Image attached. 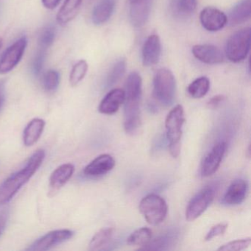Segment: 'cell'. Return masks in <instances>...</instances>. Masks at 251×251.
Instances as JSON below:
<instances>
[{
  "label": "cell",
  "instance_id": "obj_1",
  "mask_svg": "<svg viewBox=\"0 0 251 251\" xmlns=\"http://www.w3.org/2000/svg\"><path fill=\"white\" fill-rule=\"evenodd\" d=\"M45 158V151L38 150L30 157L25 167L10 176L0 185V206L12 200L19 190L39 170Z\"/></svg>",
  "mask_w": 251,
  "mask_h": 251
},
{
  "label": "cell",
  "instance_id": "obj_2",
  "mask_svg": "<svg viewBox=\"0 0 251 251\" xmlns=\"http://www.w3.org/2000/svg\"><path fill=\"white\" fill-rule=\"evenodd\" d=\"M185 122L184 110L181 105L175 106L167 114L165 121L167 136L170 142L169 149L173 158H177L180 152L182 127Z\"/></svg>",
  "mask_w": 251,
  "mask_h": 251
},
{
  "label": "cell",
  "instance_id": "obj_3",
  "mask_svg": "<svg viewBox=\"0 0 251 251\" xmlns=\"http://www.w3.org/2000/svg\"><path fill=\"white\" fill-rule=\"evenodd\" d=\"M176 83L173 73L167 69H160L153 78V97L161 105L169 106L176 97Z\"/></svg>",
  "mask_w": 251,
  "mask_h": 251
},
{
  "label": "cell",
  "instance_id": "obj_4",
  "mask_svg": "<svg viewBox=\"0 0 251 251\" xmlns=\"http://www.w3.org/2000/svg\"><path fill=\"white\" fill-rule=\"evenodd\" d=\"M251 45V28L245 27L230 36L226 44V56L233 63H239L248 56Z\"/></svg>",
  "mask_w": 251,
  "mask_h": 251
},
{
  "label": "cell",
  "instance_id": "obj_5",
  "mask_svg": "<svg viewBox=\"0 0 251 251\" xmlns=\"http://www.w3.org/2000/svg\"><path fill=\"white\" fill-rule=\"evenodd\" d=\"M139 211L150 225L157 226L165 220L168 206L164 198L155 194H151L141 201Z\"/></svg>",
  "mask_w": 251,
  "mask_h": 251
},
{
  "label": "cell",
  "instance_id": "obj_6",
  "mask_svg": "<svg viewBox=\"0 0 251 251\" xmlns=\"http://www.w3.org/2000/svg\"><path fill=\"white\" fill-rule=\"evenodd\" d=\"M124 129L126 133L133 135L138 131L141 124L140 100L142 93L125 92Z\"/></svg>",
  "mask_w": 251,
  "mask_h": 251
},
{
  "label": "cell",
  "instance_id": "obj_7",
  "mask_svg": "<svg viewBox=\"0 0 251 251\" xmlns=\"http://www.w3.org/2000/svg\"><path fill=\"white\" fill-rule=\"evenodd\" d=\"M215 189L207 186L200 191L188 204L186 209V219L192 222L198 219L207 209L215 197Z\"/></svg>",
  "mask_w": 251,
  "mask_h": 251
},
{
  "label": "cell",
  "instance_id": "obj_8",
  "mask_svg": "<svg viewBox=\"0 0 251 251\" xmlns=\"http://www.w3.org/2000/svg\"><path fill=\"white\" fill-rule=\"evenodd\" d=\"M27 45V38L22 37L4 52L0 58V75L10 73L18 65L24 55Z\"/></svg>",
  "mask_w": 251,
  "mask_h": 251
},
{
  "label": "cell",
  "instance_id": "obj_9",
  "mask_svg": "<svg viewBox=\"0 0 251 251\" xmlns=\"http://www.w3.org/2000/svg\"><path fill=\"white\" fill-rule=\"evenodd\" d=\"M73 235H74V232L68 229L52 230L37 239L33 245H31V246L27 248V250L28 251H48L71 239Z\"/></svg>",
  "mask_w": 251,
  "mask_h": 251
},
{
  "label": "cell",
  "instance_id": "obj_10",
  "mask_svg": "<svg viewBox=\"0 0 251 251\" xmlns=\"http://www.w3.org/2000/svg\"><path fill=\"white\" fill-rule=\"evenodd\" d=\"M227 149L226 142H220L213 147L211 151L207 154L201 165V176L209 177L217 172L223 161Z\"/></svg>",
  "mask_w": 251,
  "mask_h": 251
},
{
  "label": "cell",
  "instance_id": "obj_11",
  "mask_svg": "<svg viewBox=\"0 0 251 251\" xmlns=\"http://www.w3.org/2000/svg\"><path fill=\"white\" fill-rule=\"evenodd\" d=\"M200 20L202 27L210 32L219 31L227 23V16L212 7H207L201 11Z\"/></svg>",
  "mask_w": 251,
  "mask_h": 251
},
{
  "label": "cell",
  "instance_id": "obj_12",
  "mask_svg": "<svg viewBox=\"0 0 251 251\" xmlns=\"http://www.w3.org/2000/svg\"><path fill=\"white\" fill-rule=\"evenodd\" d=\"M161 53V44L157 35L150 36L142 48V62L145 67H152L159 61Z\"/></svg>",
  "mask_w": 251,
  "mask_h": 251
},
{
  "label": "cell",
  "instance_id": "obj_13",
  "mask_svg": "<svg viewBox=\"0 0 251 251\" xmlns=\"http://www.w3.org/2000/svg\"><path fill=\"white\" fill-rule=\"evenodd\" d=\"M115 166V160L108 154H102L97 157L83 170L88 177H99L112 170Z\"/></svg>",
  "mask_w": 251,
  "mask_h": 251
},
{
  "label": "cell",
  "instance_id": "obj_14",
  "mask_svg": "<svg viewBox=\"0 0 251 251\" xmlns=\"http://www.w3.org/2000/svg\"><path fill=\"white\" fill-rule=\"evenodd\" d=\"M75 166L72 164H64L55 169L50 178L49 193L50 196L55 195L69 180L75 173Z\"/></svg>",
  "mask_w": 251,
  "mask_h": 251
},
{
  "label": "cell",
  "instance_id": "obj_15",
  "mask_svg": "<svg viewBox=\"0 0 251 251\" xmlns=\"http://www.w3.org/2000/svg\"><path fill=\"white\" fill-rule=\"evenodd\" d=\"M194 56L201 62L206 64H217L224 60L222 51L211 45H198L192 48Z\"/></svg>",
  "mask_w": 251,
  "mask_h": 251
},
{
  "label": "cell",
  "instance_id": "obj_16",
  "mask_svg": "<svg viewBox=\"0 0 251 251\" xmlns=\"http://www.w3.org/2000/svg\"><path fill=\"white\" fill-rule=\"evenodd\" d=\"M126 94L121 89H114L110 91L100 103L99 112L106 115L115 114L124 103Z\"/></svg>",
  "mask_w": 251,
  "mask_h": 251
},
{
  "label": "cell",
  "instance_id": "obj_17",
  "mask_svg": "<svg viewBox=\"0 0 251 251\" xmlns=\"http://www.w3.org/2000/svg\"><path fill=\"white\" fill-rule=\"evenodd\" d=\"M248 191V183L243 179L233 180L227 188L223 202L229 205H236L242 203L246 198Z\"/></svg>",
  "mask_w": 251,
  "mask_h": 251
},
{
  "label": "cell",
  "instance_id": "obj_18",
  "mask_svg": "<svg viewBox=\"0 0 251 251\" xmlns=\"http://www.w3.org/2000/svg\"><path fill=\"white\" fill-rule=\"evenodd\" d=\"M130 3V22L134 27H142L149 18L152 0H138Z\"/></svg>",
  "mask_w": 251,
  "mask_h": 251
},
{
  "label": "cell",
  "instance_id": "obj_19",
  "mask_svg": "<svg viewBox=\"0 0 251 251\" xmlns=\"http://www.w3.org/2000/svg\"><path fill=\"white\" fill-rule=\"evenodd\" d=\"M251 0H241L229 13L227 23L236 26L248 21L251 18Z\"/></svg>",
  "mask_w": 251,
  "mask_h": 251
},
{
  "label": "cell",
  "instance_id": "obj_20",
  "mask_svg": "<svg viewBox=\"0 0 251 251\" xmlns=\"http://www.w3.org/2000/svg\"><path fill=\"white\" fill-rule=\"evenodd\" d=\"M45 127V122L42 119L36 118L26 126L23 133V142L26 147H31L40 139Z\"/></svg>",
  "mask_w": 251,
  "mask_h": 251
},
{
  "label": "cell",
  "instance_id": "obj_21",
  "mask_svg": "<svg viewBox=\"0 0 251 251\" xmlns=\"http://www.w3.org/2000/svg\"><path fill=\"white\" fill-rule=\"evenodd\" d=\"M115 8V0H101L95 7L92 12V22L96 25H100L109 20Z\"/></svg>",
  "mask_w": 251,
  "mask_h": 251
},
{
  "label": "cell",
  "instance_id": "obj_22",
  "mask_svg": "<svg viewBox=\"0 0 251 251\" xmlns=\"http://www.w3.org/2000/svg\"><path fill=\"white\" fill-rule=\"evenodd\" d=\"M83 0H65L57 14V22L61 25H66L74 20L78 14Z\"/></svg>",
  "mask_w": 251,
  "mask_h": 251
},
{
  "label": "cell",
  "instance_id": "obj_23",
  "mask_svg": "<svg viewBox=\"0 0 251 251\" xmlns=\"http://www.w3.org/2000/svg\"><path fill=\"white\" fill-rule=\"evenodd\" d=\"M197 5V0H172L170 9L176 18L186 19L194 14Z\"/></svg>",
  "mask_w": 251,
  "mask_h": 251
},
{
  "label": "cell",
  "instance_id": "obj_24",
  "mask_svg": "<svg viewBox=\"0 0 251 251\" xmlns=\"http://www.w3.org/2000/svg\"><path fill=\"white\" fill-rule=\"evenodd\" d=\"M114 229L112 227L102 228L97 232L89 242V249L90 251H99L103 249L112 239Z\"/></svg>",
  "mask_w": 251,
  "mask_h": 251
},
{
  "label": "cell",
  "instance_id": "obj_25",
  "mask_svg": "<svg viewBox=\"0 0 251 251\" xmlns=\"http://www.w3.org/2000/svg\"><path fill=\"white\" fill-rule=\"evenodd\" d=\"M210 89V81L208 77H201L195 79L188 86L187 92L195 99L203 98Z\"/></svg>",
  "mask_w": 251,
  "mask_h": 251
},
{
  "label": "cell",
  "instance_id": "obj_26",
  "mask_svg": "<svg viewBox=\"0 0 251 251\" xmlns=\"http://www.w3.org/2000/svg\"><path fill=\"white\" fill-rule=\"evenodd\" d=\"M152 239V230L148 227H141L127 237V245L130 246H145Z\"/></svg>",
  "mask_w": 251,
  "mask_h": 251
},
{
  "label": "cell",
  "instance_id": "obj_27",
  "mask_svg": "<svg viewBox=\"0 0 251 251\" xmlns=\"http://www.w3.org/2000/svg\"><path fill=\"white\" fill-rule=\"evenodd\" d=\"M89 66L85 60H80L76 63L72 69L70 75V83L72 86H77L86 76Z\"/></svg>",
  "mask_w": 251,
  "mask_h": 251
},
{
  "label": "cell",
  "instance_id": "obj_28",
  "mask_svg": "<svg viewBox=\"0 0 251 251\" xmlns=\"http://www.w3.org/2000/svg\"><path fill=\"white\" fill-rule=\"evenodd\" d=\"M126 70V62L125 60H120L117 61L110 71L107 77L106 84L108 86H111L115 84L124 75Z\"/></svg>",
  "mask_w": 251,
  "mask_h": 251
},
{
  "label": "cell",
  "instance_id": "obj_29",
  "mask_svg": "<svg viewBox=\"0 0 251 251\" xmlns=\"http://www.w3.org/2000/svg\"><path fill=\"white\" fill-rule=\"evenodd\" d=\"M60 83V75L58 72L50 70L47 72L42 77V84L47 92H54L58 89Z\"/></svg>",
  "mask_w": 251,
  "mask_h": 251
},
{
  "label": "cell",
  "instance_id": "obj_30",
  "mask_svg": "<svg viewBox=\"0 0 251 251\" xmlns=\"http://www.w3.org/2000/svg\"><path fill=\"white\" fill-rule=\"evenodd\" d=\"M55 37V30L53 27H45L41 31L38 39L39 48L47 50L53 44Z\"/></svg>",
  "mask_w": 251,
  "mask_h": 251
},
{
  "label": "cell",
  "instance_id": "obj_31",
  "mask_svg": "<svg viewBox=\"0 0 251 251\" xmlns=\"http://www.w3.org/2000/svg\"><path fill=\"white\" fill-rule=\"evenodd\" d=\"M251 238L246 239H237V240L231 241L225 244L223 246L218 248V251H239L246 249L251 245Z\"/></svg>",
  "mask_w": 251,
  "mask_h": 251
},
{
  "label": "cell",
  "instance_id": "obj_32",
  "mask_svg": "<svg viewBox=\"0 0 251 251\" xmlns=\"http://www.w3.org/2000/svg\"><path fill=\"white\" fill-rule=\"evenodd\" d=\"M47 50L39 48L37 53L36 54L32 64V70L35 75H39L43 69L44 64H45V56H46Z\"/></svg>",
  "mask_w": 251,
  "mask_h": 251
},
{
  "label": "cell",
  "instance_id": "obj_33",
  "mask_svg": "<svg viewBox=\"0 0 251 251\" xmlns=\"http://www.w3.org/2000/svg\"><path fill=\"white\" fill-rule=\"evenodd\" d=\"M227 228V223H220V224L216 225L213 226L209 231L207 233L205 237V241H210L217 236H222L224 234Z\"/></svg>",
  "mask_w": 251,
  "mask_h": 251
},
{
  "label": "cell",
  "instance_id": "obj_34",
  "mask_svg": "<svg viewBox=\"0 0 251 251\" xmlns=\"http://www.w3.org/2000/svg\"><path fill=\"white\" fill-rule=\"evenodd\" d=\"M225 98L223 95H217V96L213 97L208 102V108H211V109H215V108H218L222 102L224 101Z\"/></svg>",
  "mask_w": 251,
  "mask_h": 251
},
{
  "label": "cell",
  "instance_id": "obj_35",
  "mask_svg": "<svg viewBox=\"0 0 251 251\" xmlns=\"http://www.w3.org/2000/svg\"><path fill=\"white\" fill-rule=\"evenodd\" d=\"M61 0H42L44 6L48 9L52 10L58 6Z\"/></svg>",
  "mask_w": 251,
  "mask_h": 251
},
{
  "label": "cell",
  "instance_id": "obj_36",
  "mask_svg": "<svg viewBox=\"0 0 251 251\" xmlns=\"http://www.w3.org/2000/svg\"><path fill=\"white\" fill-rule=\"evenodd\" d=\"M5 85L2 82H0V111L5 102Z\"/></svg>",
  "mask_w": 251,
  "mask_h": 251
},
{
  "label": "cell",
  "instance_id": "obj_37",
  "mask_svg": "<svg viewBox=\"0 0 251 251\" xmlns=\"http://www.w3.org/2000/svg\"><path fill=\"white\" fill-rule=\"evenodd\" d=\"M7 217L6 214H0V236L2 235V232L5 230V226H6Z\"/></svg>",
  "mask_w": 251,
  "mask_h": 251
},
{
  "label": "cell",
  "instance_id": "obj_38",
  "mask_svg": "<svg viewBox=\"0 0 251 251\" xmlns=\"http://www.w3.org/2000/svg\"><path fill=\"white\" fill-rule=\"evenodd\" d=\"M2 45H3V42H2V39L0 38V50L2 48Z\"/></svg>",
  "mask_w": 251,
  "mask_h": 251
},
{
  "label": "cell",
  "instance_id": "obj_39",
  "mask_svg": "<svg viewBox=\"0 0 251 251\" xmlns=\"http://www.w3.org/2000/svg\"><path fill=\"white\" fill-rule=\"evenodd\" d=\"M136 1H138V0H130V2H136Z\"/></svg>",
  "mask_w": 251,
  "mask_h": 251
}]
</instances>
